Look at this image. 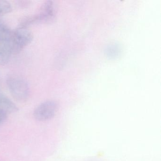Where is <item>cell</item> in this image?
Listing matches in <instances>:
<instances>
[{
  "mask_svg": "<svg viewBox=\"0 0 161 161\" xmlns=\"http://www.w3.org/2000/svg\"><path fill=\"white\" fill-rule=\"evenodd\" d=\"M6 84L13 97L19 102H25L30 96V87L24 79L16 75L8 76Z\"/></svg>",
  "mask_w": 161,
  "mask_h": 161,
  "instance_id": "obj_1",
  "label": "cell"
},
{
  "mask_svg": "<svg viewBox=\"0 0 161 161\" xmlns=\"http://www.w3.org/2000/svg\"><path fill=\"white\" fill-rule=\"evenodd\" d=\"M12 31L3 24H0V65H5L13 54Z\"/></svg>",
  "mask_w": 161,
  "mask_h": 161,
  "instance_id": "obj_2",
  "label": "cell"
},
{
  "mask_svg": "<svg viewBox=\"0 0 161 161\" xmlns=\"http://www.w3.org/2000/svg\"><path fill=\"white\" fill-rule=\"evenodd\" d=\"M33 37L32 32L28 28L18 27L12 31L13 53L16 54L20 53L31 43Z\"/></svg>",
  "mask_w": 161,
  "mask_h": 161,
  "instance_id": "obj_3",
  "label": "cell"
},
{
  "mask_svg": "<svg viewBox=\"0 0 161 161\" xmlns=\"http://www.w3.org/2000/svg\"><path fill=\"white\" fill-rule=\"evenodd\" d=\"M57 108L58 106L55 101H47L42 103L36 108L34 112V115L39 121H46L54 116Z\"/></svg>",
  "mask_w": 161,
  "mask_h": 161,
  "instance_id": "obj_4",
  "label": "cell"
},
{
  "mask_svg": "<svg viewBox=\"0 0 161 161\" xmlns=\"http://www.w3.org/2000/svg\"><path fill=\"white\" fill-rule=\"evenodd\" d=\"M36 23H47L52 22L55 17L54 3L51 1H47L42 4L38 14L35 15Z\"/></svg>",
  "mask_w": 161,
  "mask_h": 161,
  "instance_id": "obj_5",
  "label": "cell"
},
{
  "mask_svg": "<svg viewBox=\"0 0 161 161\" xmlns=\"http://www.w3.org/2000/svg\"><path fill=\"white\" fill-rule=\"evenodd\" d=\"M18 108L7 97L0 93V111L7 115L16 112Z\"/></svg>",
  "mask_w": 161,
  "mask_h": 161,
  "instance_id": "obj_6",
  "label": "cell"
},
{
  "mask_svg": "<svg viewBox=\"0 0 161 161\" xmlns=\"http://www.w3.org/2000/svg\"><path fill=\"white\" fill-rule=\"evenodd\" d=\"M12 11V5L9 2L0 0V17L9 14Z\"/></svg>",
  "mask_w": 161,
  "mask_h": 161,
  "instance_id": "obj_7",
  "label": "cell"
},
{
  "mask_svg": "<svg viewBox=\"0 0 161 161\" xmlns=\"http://www.w3.org/2000/svg\"><path fill=\"white\" fill-rule=\"evenodd\" d=\"M7 115H8L6 114L5 113L0 111V124L5 121V119L7 118Z\"/></svg>",
  "mask_w": 161,
  "mask_h": 161,
  "instance_id": "obj_8",
  "label": "cell"
}]
</instances>
